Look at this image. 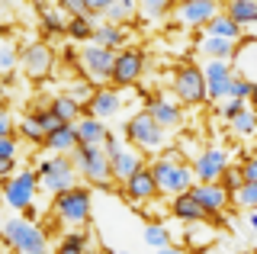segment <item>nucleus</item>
Masks as SVG:
<instances>
[{
  "mask_svg": "<svg viewBox=\"0 0 257 254\" xmlns=\"http://www.w3.org/2000/svg\"><path fill=\"white\" fill-rule=\"evenodd\" d=\"M4 241L10 244L16 254H36V251H45L48 238L39 225H32L29 219H20V216H10L4 222Z\"/></svg>",
  "mask_w": 257,
  "mask_h": 254,
  "instance_id": "1",
  "label": "nucleus"
},
{
  "mask_svg": "<svg viewBox=\"0 0 257 254\" xmlns=\"http://www.w3.org/2000/svg\"><path fill=\"white\" fill-rule=\"evenodd\" d=\"M71 158H74L77 171L84 174L90 184H96V187H106L109 184V177H112V158L106 155V148H103V145H77Z\"/></svg>",
  "mask_w": 257,
  "mask_h": 254,
  "instance_id": "2",
  "label": "nucleus"
},
{
  "mask_svg": "<svg viewBox=\"0 0 257 254\" xmlns=\"http://www.w3.org/2000/svg\"><path fill=\"white\" fill-rule=\"evenodd\" d=\"M77 174L74 171V158H64V155H55V158H45L39 164V184H42L48 193H64V190H74L77 187Z\"/></svg>",
  "mask_w": 257,
  "mask_h": 254,
  "instance_id": "3",
  "label": "nucleus"
},
{
  "mask_svg": "<svg viewBox=\"0 0 257 254\" xmlns=\"http://www.w3.org/2000/svg\"><path fill=\"white\" fill-rule=\"evenodd\" d=\"M125 139L132 142V145H139L142 152H158V148H164L167 145V129L158 122L151 113H139V116H132L125 122Z\"/></svg>",
  "mask_w": 257,
  "mask_h": 254,
  "instance_id": "4",
  "label": "nucleus"
},
{
  "mask_svg": "<svg viewBox=\"0 0 257 254\" xmlns=\"http://www.w3.org/2000/svg\"><path fill=\"white\" fill-rule=\"evenodd\" d=\"M155 180H158V190L167 196H180V193H190L193 184H196V174H193V168H187V164L180 161H158L155 168Z\"/></svg>",
  "mask_w": 257,
  "mask_h": 254,
  "instance_id": "5",
  "label": "nucleus"
},
{
  "mask_svg": "<svg viewBox=\"0 0 257 254\" xmlns=\"http://www.w3.org/2000/svg\"><path fill=\"white\" fill-rule=\"evenodd\" d=\"M55 212L64 225H84L90 219V193L84 187L64 190V193L55 196Z\"/></svg>",
  "mask_w": 257,
  "mask_h": 254,
  "instance_id": "6",
  "label": "nucleus"
},
{
  "mask_svg": "<svg viewBox=\"0 0 257 254\" xmlns=\"http://www.w3.org/2000/svg\"><path fill=\"white\" fill-rule=\"evenodd\" d=\"M36 187H39V171H20L10 180H4V200L10 209H26L36 200Z\"/></svg>",
  "mask_w": 257,
  "mask_h": 254,
  "instance_id": "7",
  "label": "nucleus"
},
{
  "mask_svg": "<svg viewBox=\"0 0 257 254\" xmlns=\"http://www.w3.org/2000/svg\"><path fill=\"white\" fill-rule=\"evenodd\" d=\"M174 93H177V100L180 103H190V106H196V103H203L206 100V74L199 68H180L174 74Z\"/></svg>",
  "mask_w": 257,
  "mask_h": 254,
  "instance_id": "8",
  "label": "nucleus"
},
{
  "mask_svg": "<svg viewBox=\"0 0 257 254\" xmlns=\"http://www.w3.org/2000/svg\"><path fill=\"white\" fill-rule=\"evenodd\" d=\"M80 65L84 71L93 77V81H106L112 77V65H116V52L112 49H103V45H87L84 52H80Z\"/></svg>",
  "mask_w": 257,
  "mask_h": 254,
  "instance_id": "9",
  "label": "nucleus"
},
{
  "mask_svg": "<svg viewBox=\"0 0 257 254\" xmlns=\"http://www.w3.org/2000/svg\"><path fill=\"white\" fill-rule=\"evenodd\" d=\"M203 74H206V97L209 100H225L228 97V87H231V65L228 61H222V58H209L206 61V68H203Z\"/></svg>",
  "mask_w": 257,
  "mask_h": 254,
  "instance_id": "10",
  "label": "nucleus"
},
{
  "mask_svg": "<svg viewBox=\"0 0 257 254\" xmlns=\"http://www.w3.org/2000/svg\"><path fill=\"white\" fill-rule=\"evenodd\" d=\"M225 171H228V155H225L222 148H206V152L196 155L193 174H196L199 184H215Z\"/></svg>",
  "mask_w": 257,
  "mask_h": 254,
  "instance_id": "11",
  "label": "nucleus"
},
{
  "mask_svg": "<svg viewBox=\"0 0 257 254\" xmlns=\"http://www.w3.org/2000/svg\"><path fill=\"white\" fill-rule=\"evenodd\" d=\"M215 17H219V0H183L177 7V23L183 26H206Z\"/></svg>",
  "mask_w": 257,
  "mask_h": 254,
  "instance_id": "12",
  "label": "nucleus"
},
{
  "mask_svg": "<svg viewBox=\"0 0 257 254\" xmlns=\"http://www.w3.org/2000/svg\"><path fill=\"white\" fill-rule=\"evenodd\" d=\"M142 68H145V58L139 49H125V52H116V65H112V81L116 84H135L142 77Z\"/></svg>",
  "mask_w": 257,
  "mask_h": 254,
  "instance_id": "13",
  "label": "nucleus"
},
{
  "mask_svg": "<svg viewBox=\"0 0 257 254\" xmlns=\"http://www.w3.org/2000/svg\"><path fill=\"white\" fill-rule=\"evenodd\" d=\"M122 187H125V196H128V200H135V203L151 200L155 193H161V190H158V180H155V171H151V168L135 171Z\"/></svg>",
  "mask_w": 257,
  "mask_h": 254,
  "instance_id": "14",
  "label": "nucleus"
},
{
  "mask_svg": "<svg viewBox=\"0 0 257 254\" xmlns=\"http://www.w3.org/2000/svg\"><path fill=\"white\" fill-rule=\"evenodd\" d=\"M190 193L206 206L209 216H212V212H222V209H225V203H228V190H225L222 184H199V180H196Z\"/></svg>",
  "mask_w": 257,
  "mask_h": 254,
  "instance_id": "15",
  "label": "nucleus"
},
{
  "mask_svg": "<svg viewBox=\"0 0 257 254\" xmlns=\"http://www.w3.org/2000/svg\"><path fill=\"white\" fill-rule=\"evenodd\" d=\"M119 109H122V100H119L116 90H96L93 100L87 103V113H90L93 119H103V122H106V119H112Z\"/></svg>",
  "mask_w": 257,
  "mask_h": 254,
  "instance_id": "16",
  "label": "nucleus"
},
{
  "mask_svg": "<svg viewBox=\"0 0 257 254\" xmlns=\"http://www.w3.org/2000/svg\"><path fill=\"white\" fill-rule=\"evenodd\" d=\"M171 212L180 222H203L209 212H206V206L196 200L193 193H180V196H174V203H171Z\"/></svg>",
  "mask_w": 257,
  "mask_h": 254,
  "instance_id": "17",
  "label": "nucleus"
},
{
  "mask_svg": "<svg viewBox=\"0 0 257 254\" xmlns=\"http://www.w3.org/2000/svg\"><path fill=\"white\" fill-rule=\"evenodd\" d=\"M142 168H145V164H142V155L132 152V148H122V152L112 155V177L122 180V184L132 177L135 171H142Z\"/></svg>",
  "mask_w": 257,
  "mask_h": 254,
  "instance_id": "18",
  "label": "nucleus"
},
{
  "mask_svg": "<svg viewBox=\"0 0 257 254\" xmlns=\"http://www.w3.org/2000/svg\"><path fill=\"white\" fill-rule=\"evenodd\" d=\"M145 113H151L161 125H164V129H174V125L180 122V106H177L174 100H167V97H155V100L148 103Z\"/></svg>",
  "mask_w": 257,
  "mask_h": 254,
  "instance_id": "19",
  "label": "nucleus"
},
{
  "mask_svg": "<svg viewBox=\"0 0 257 254\" xmlns=\"http://www.w3.org/2000/svg\"><path fill=\"white\" fill-rule=\"evenodd\" d=\"M106 136H109V129H103V119H93V116L77 119V142L80 145H103Z\"/></svg>",
  "mask_w": 257,
  "mask_h": 254,
  "instance_id": "20",
  "label": "nucleus"
},
{
  "mask_svg": "<svg viewBox=\"0 0 257 254\" xmlns=\"http://www.w3.org/2000/svg\"><path fill=\"white\" fill-rule=\"evenodd\" d=\"M52 61H55V55L45 49V45H29L26 55H23V65H26L29 74H45L48 68H52Z\"/></svg>",
  "mask_w": 257,
  "mask_h": 254,
  "instance_id": "21",
  "label": "nucleus"
},
{
  "mask_svg": "<svg viewBox=\"0 0 257 254\" xmlns=\"http://www.w3.org/2000/svg\"><path fill=\"white\" fill-rule=\"evenodd\" d=\"M206 36H219V39H228V42H238V39H241V26L228 17V13H225V17L219 13L215 20L206 23Z\"/></svg>",
  "mask_w": 257,
  "mask_h": 254,
  "instance_id": "22",
  "label": "nucleus"
},
{
  "mask_svg": "<svg viewBox=\"0 0 257 254\" xmlns=\"http://www.w3.org/2000/svg\"><path fill=\"white\" fill-rule=\"evenodd\" d=\"M196 52H203L206 58H222V61H228L231 52H235V42H228V39H219V36H206V39H199Z\"/></svg>",
  "mask_w": 257,
  "mask_h": 254,
  "instance_id": "23",
  "label": "nucleus"
},
{
  "mask_svg": "<svg viewBox=\"0 0 257 254\" xmlns=\"http://www.w3.org/2000/svg\"><path fill=\"white\" fill-rule=\"evenodd\" d=\"M48 148H55V152H71V148H77V122H64L58 132H52V136L45 139Z\"/></svg>",
  "mask_w": 257,
  "mask_h": 254,
  "instance_id": "24",
  "label": "nucleus"
},
{
  "mask_svg": "<svg viewBox=\"0 0 257 254\" xmlns=\"http://www.w3.org/2000/svg\"><path fill=\"white\" fill-rule=\"evenodd\" d=\"M228 17L235 20L238 26L257 23V0H228Z\"/></svg>",
  "mask_w": 257,
  "mask_h": 254,
  "instance_id": "25",
  "label": "nucleus"
},
{
  "mask_svg": "<svg viewBox=\"0 0 257 254\" xmlns=\"http://www.w3.org/2000/svg\"><path fill=\"white\" fill-rule=\"evenodd\" d=\"M122 29L116 26V23H103V26H96V33H93V42L96 45H103V49H116V45H122Z\"/></svg>",
  "mask_w": 257,
  "mask_h": 254,
  "instance_id": "26",
  "label": "nucleus"
},
{
  "mask_svg": "<svg viewBox=\"0 0 257 254\" xmlns=\"http://www.w3.org/2000/svg\"><path fill=\"white\" fill-rule=\"evenodd\" d=\"M52 113L61 116L64 122H74V119L80 116V103L71 97V93H64V97H55L52 100Z\"/></svg>",
  "mask_w": 257,
  "mask_h": 254,
  "instance_id": "27",
  "label": "nucleus"
},
{
  "mask_svg": "<svg viewBox=\"0 0 257 254\" xmlns=\"http://www.w3.org/2000/svg\"><path fill=\"white\" fill-rule=\"evenodd\" d=\"M64 33H68L71 39H77V42H84V39H93L96 26H93V20H90V17H71Z\"/></svg>",
  "mask_w": 257,
  "mask_h": 254,
  "instance_id": "28",
  "label": "nucleus"
},
{
  "mask_svg": "<svg viewBox=\"0 0 257 254\" xmlns=\"http://www.w3.org/2000/svg\"><path fill=\"white\" fill-rule=\"evenodd\" d=\"M142 238H145V244H148V248H155V251H161V248H167V244H171V232H167L161 222H151V225L145 228Z\"/></svg>",
  "mask_w": 257,
  "mask_h": 254,
  "instance_id": "29",
  "label": "nucleus"
},
{
  "mask_svg": "<svg viewBox=\"0 0 257 254\" xmlns=\"http://www.w3.org/2000/svg\"><path fill=\"white\" fill-rule=\"evenodd\" d=\"M135 10H139V0H116V4L106 10V20L109 23H122V20H132L135 17Z\"/></svg>",
  "mask_w": 257,
  "mask_h": 254,
  "instance_id": "30",
  "label": "nucleus"
},
{
  "mask_svg": "<svg viewBox=\"0 0 257 254\" xmlns=\"http://www.w3.org/2000/svg\"><path fill=\"white\" fill-rule=\"evenodd\" d=\"M20 136L29 139V142H45V129H42V119H39V113L36 116H23Z\"/></svg>",
  "mask_w": 257,
  "mask_h": 254,
  "instance_id": "31",
  "label": "nucleus"
},
{
  "mask_svg": "<svg viewBox=\"0 0 257 254\" xmlns=\"http://www.w3.org/2000/svg\"><path fill=\"white\" fill-rule=\"evenodd\" d=\"M231 132H235V136H241V139L254 136V132H257V116L251 113V109H244L238 119H231Z\"/></svg>",
  "mask_w": 257,
  "mask_h": 254,
  "instance_id": "32",
  "label": "nucleus"
},
{
  "mask_svg": "<svg viewBox=\"0 0 257 254\" xmlns=\"http://www.w3.org/2000/svg\"><path fill=\"white\" fill-rule=\"evenodd\" d=\"M235 200H238V206H244V209H257V180H244V184L235 190Z\"/></svg>",
  "mask_w": 257,
  "mask_h": 254,
  "instance_id": "33",
  "label": "nucleus"
},
{
  "mask_svg": "<svg viewBox=\"0 0 257 254\" xmlns=\"http://www.w3.org/2000/svg\"><path fill=\"white\" fill-rule=\"evenodd\" d=\"M251 81L247 77H241V74H235L231 77V87H228V100H247L251 97Z\"/></svg>",
  "mask_w": 257,
  "mask_h": 254,
  "instance_id": "34",
  "label": "nucleus"
},
{
  "mask_svg": "<svg viewBox=\"0 0 257 254\" xmlns=\"http://www.w3.org/2000/svg\"><path fill=\"white\" fill-rule=\"evenodd\" d=\"M84 244H87V238H84V235H68V238H64V241L58 244V251H55V254H87V251H84Z\"/></svg>",
  "mask_w": 257,
  "mask_h": 254,
  "instance_id": "35",
  "label": "nucleus"
},
{
  "mask_svg": "<svg viewBox=\"0 0 257 254\" xmlns=\"http://www.w3.org/2000/svg\"><path fill=\"white\" fill-rule=\"evenodd\" d=\"M42 26L45 33H61V29H68V20H61L58 10H42Z\"/></svg>",
  "mask_w": 257,
  "mask_h": 254,
  "instance_id": "36",
  "label": "nucleus"
},
{
  "mask_svg": "<svg viewBox=\"0 0 257 254\" xmlns=\"http://www.w3.org/2000/svg\"><path fill=\"white\" fill-rule=\"evenodd\" d=\"M39 119H42V129H45V139L52 136V132H58L61 125H64V119H61V116H55L52 109H42V113H39Z\"/></svg>",
  "mask_w": 257,
  "mask_h": 254,
  "instance_id": "37",
  "label": "nucleus"
},
{
  "mask_svg": "<svg viewBox=\"0 0 257 254\" xmlns=\"http://www.w3.org/2000/svg\"><path fill=\"white\" fill-rule=\"evenodd\" d=\"M61 10H68L71 17H93L87 0H61Z\"/></svg>",
  "mask_w": 257,
  "mask_h": 254,
  "instance_id": "38",
  "label": "nucleus"
},
{
  "mask_svg": "<svg viewBox=\"0 0 257 254\" xmlns=\"http://www.w3.org/2000/svg\"><path fill=\"white\" fill-rule=\"evenodd\" d=\"M167 4H171V0H142V13L148 20H155V17H161V13L167 10Z\"/></svg>",
  "mask_w": 257,
  "mask_h": 254,
  "instance_id": "39",
  "label": "nucleus"
},
{
  "mask_svg": "<svg viewBox=\"0 0 257 254\" xmlns=\"http://www.w3.org/2000/svg\"><path fill=\"white\" fill-rule=\"evenodd\" d=\"M241 184H244V174H241V171H231V168H228V171L222 174V187H225V190H231V193H235Z\"/></svg>",
  "mask_w": 257,
  "mask_h": 254,
  "instance_id": "40",
  "label": "nucleus"
},
{
  "mask_svg": "<svg viewBox=\"0 0 257 254\" xmlns=\"http://www.w3.org/2000/svg\"><path fill=\"white\" fill-rule=\"evenodd\" d=\"M244 109H247V100H228V103L222 106V113H225V119L231 122V119H238Z\"/></svg>",
  "mask_w": 257,
  "mask_h": 254,
  "instance_id": "41",
  "label": "nucleus"
},
{
  "mask_svg": "<svg viewBox=\"0 0 257 254\" xmlns=\"http://www.w3.org/2000/svg\"><path fill=\"white\" fill-rule=\"evenodd\" d=\"M93 93H96V90H90L87 84H71V97H74L77 103H90Z\"/></svg>",
  "mask_w": 257,
  "mask_h": 254,
  "instance_id": "42",
  "label": "nucleus"
},
{
  "mask_svg": "<svg viewBox=\"0 0 257 254\" xmlns=\"http://www.w3.org/2000/svg\"><path fill=\"white\" fill-rule=\"evenodd\" d=\"M13 65H16V55H13L10 45H4V52H0V71H4V74H10Z\"/></svg>",
  "mask_w": 257,
  "mask_h": 254,
  "instance_id": "43",
  "label": "nucleus"
},
{
  "mask_svg": "<svg viewBox=\"0 0 257 254\" xmlns=\"http://www.w3.org/2000/svg\"><path fill=\"white\" fill-rule=\"evenodd\" d=\"M0 158H16V142H13V136H4V139H0Z\"/></svg>",
  "mask_w": 257,
  "mask_h": 254,
  "instance_id": "44",
  "label": "nucleus"
},
{
  "mask_svg": "<svg viewBox=\"0 0 257 254\" xmlns=\"http://www.w3.org/2000/svg\"><path fill=\"white\" fill-rule=\"evenodd\" d=\"M241 174H244V180H257V155H251L244 161V168H241Z\"/></svg>",
  "mask_w": 257,
  "mask_h": 254,
  "instance_id": "45",
  "label": "nucleus"
},
{
  "mask_svg": "<svg viewBox=\"0 0 257 254\" xmlns=\"http://www.w3.org/2000/svg\"><path fill=\"white\" fill-rule=\"evenodd\" d=\"M116 4V0H87V7H90V13H103L106 17V10Z\"/></svg>",
  "mask_w": 257,
  "mask_h": 254,
  "instance_id": "46",
  "label": "nucleus"
},
{
  "mask_svg": "<svg viewBox=\"0 0 257 254\" xmlns=\"http://www.w3.org/2000/svg\"><path fill=\"white\" fill-rule=\"evenodd\" d=\"M4 136H13V119L10 113H0V139Z\"/></svg>",
  "mask_w": 257,
  "mask_h": 254,
  "instance_id": "47",
  "label": "nucleus"
},
{
  "mask_svg": "<svg viewBox=\"0 0 257 254\" xmlns=\"http://www.w3.org/2000/svg\"><path fill=\"white\" fill-rule=\"evenodd\" d=\"M103 148H106V155H109V158L116 155V152H122V145H119V139L112 136V132H109V136H106V142H103Z\"/></svg>",
  "mask_w": 257,
  "mask_h": 254,
  "instance_id": "48",
  "label": "nucleus"
},
{
  "mask_svg": "<svg viewBox=\"0 0 257 254\" xmlns=\"http://www.w3.org/2000/svg\"><path fill=\"white\" fill-rule=\"evenodd\" d=\"M13 177V158H0V180Z\"/></svg>",
  "mask_w": 257,
  "mask_h": 254,
  "instance_id": "49",
  "label": "nucleus"
},
{
  "mask_svg": "<svg viewBox=\"0 0 257 254\" xmlns=\"http://www.w3.org/2000/svg\"><path fill=\"white\" fill-rule=\"evenodd\" d=\"M247 225H251V232H254V241H257V209H251V216H247Z\"/></svg>",
  "mask_w": 257,
  "mask_h": 254,
  "instance_id": "50",
  "label": "nucleus"
},
{
  "mask_svg": "<svg viewBox=\"0 0 257 254\" xmlns=\"http://www.w3.org/2000/svg\"><path fill=\"white\" fill-rule=\"evenodd\" d=\"M155 254H187V251H180V248H174V244H167V248H161Z\"/></svg>",
  "mask_w": 257,
  "mask_h": 254,
  "instance_id": "51",
  "label": "nucleus"
},
{
  "mask_svg": "<svg viewBox=\"0 0 257 254\" xmlns=\"http://www.w3.org/2000/svg\"><path fill=\"white\" fill-rule=\"evenodd\" d=\"M247 103H257V84L251 87V97H247Z\"/></svg>",
  "mask_w": 257,
  "mask_h": 254,
  "instance_id": "52",
  "label": "nucleus"
},
{
  "mask_svg": "<svg viewBox=\"0 0 257 254\" xmlns=\"http://www.w3.org/2000/svg\"><path fill=\"white\" fill-rule=\"evenodd\" d=\"M116 254H132V251H116Z\"/></svg>",
  "mask_w": 257,
  "mask_h": 254,
  "instance_id": "53",
  "label": "nucleus"
},
{
  "mask_svg": "<svg viewBox=\"0 0 257 254\" xmlns=\"http://www.w3.org/2000/svg\"><path fill=\"white\" fill-rule=\"evenodd\" d=\"M36 254H48V251H36Z\"/></svg>",
  "mask_w": 257,
  "mask_h": 254,
  "instance_id": "54",
  "label": "nucleus"
},
{
  "mask_svg": "<svg viewBox=\"0 0 257 254\" xmlns=\"http://www.w3.org/2000/svg\"><path fill=\"white\" fill-rule=\"evenodd\" d=\"M235 254H247V251H235Z\"/></svg>",
  "mask_w": 257,
  "mask_h": 254,
  "instance_id": "55",
  "label": "nucleus"
},
{
  "mask_svg": "<svg viewBox=\"0 0 257 254\" xmlns=\"http://www.w3.org/2000/svg\"><path fill=\"white\" fill-rule=\"evenodd\" d=\"M254 155H257V152H254Z\"/></svg>",
  "mask_w": 257,
  "mask_h": 254,
  "instance_id": "56",
  "label": "nucleus"
}]
</instances>
